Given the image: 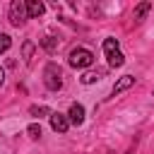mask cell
Returning <instances> with one entry per match:
<instances>
[{
    "instance_id": "cell-1",
    "label": "cell",
    "mask_w": 154,
    "mask_h": 154,
    "mask_svg": "<svg viewBox=\"0 0 154 154\" xmlns=\"http://www.w3.org/2000/svg\"><path fill=\"white\" fill-rule=\"evenodd\" d=\"M43 84H46L51 91H58V89L63 87V72H60V67H58L55 63H48V65L43 67Z\"/></svg>"
},
{
    "instance_id": "cell-2",
    "label": "cell",
    "mask_w": 154,
    "mask_h": 154,
    "mask_svg": "<svg viewBox=\"0 0 154 154\" xmlns=\"http://www.w3.org/2000/svg\"><path fill=\"white\" fill-rule=\"evenodd\" d=\"M103 53H106V60H108L111 67H120V65L125 63V58H123L116 38H106V41H103Z\"/></svg>"
},
{
    "instance_id": "cell-3",
    "label": "cell",
    "mask_w": 154,
    "mask_h": 154,
    "mask_svg": "<svg viewBox=\"0 0 154 154\" xmlns=\"http://www.w3.org/2000/svg\"><path fill=\"white\" fill-rule=\"evenodd\" d=\"M26 2H22V0H12L10 2V24L12 26H22L24 22H26Z\"/></svg>"
},
{
    "instance_id": "cell-4",
    "label": "cell",
    "mask_w": 154,
    "mask_h": 154,
    "mask_svg": "<svg viewBox=\"0 0 154 154\" xmlns=\"http://www.w3.org/2000/svg\"><path fill=\"white\" fill-rule=\"evenodd\" d=\"M67 60H70L72 67H89V65L94 63V55H91V51H87V48H75Z\"/></svg>"
},
{
    "instance_id": "cell-5",
    "label": "cell",
    "mask_w": 154,
    "mask_h": 154,
    "mask_svg": "<svg viewBox=\"0 0 154 154\" xmlns=\"http://www.w3.org/2000/svg\"><path fill=\"white\" fill-rule=\"evenodd\" d=\"M51 128L55 130V132H67V128H70V120H67V116H63V113H51Z\"/></svg>"
},
{
    "instance_id": "cell-6",
    "label": "cell",
    "mask_w": 154,
    "mask_h": 154,
    "mask_svg": "<svg viewBox=\"0 0 154 154\" xmlns=\"http://www.w3.org/2000/svg\"><path fill=\"white\" fill-rule=\"evenodd\" d=\"M67 120L75 123V125H82V123H84V108H82V103H72V106H70Z\"/></svg>"
},
{
    "instance_id": "cell-7",
    "label": "cell",
    "mask_w": 154,
    "mask_h": 154,
    "mask_svg": "<svg viewBox=\"0 0 154 154\" xmlns=\"http://www.w3.org/2000/svg\"><path fill=\"white\" fill-rule=\"evenodd\" d=\"M43 12H46V5H43V2H38V0H29V2H26V14H29V19H38Z\"/></svg>"
},
{
    "instance_id": "cell-8",
    "label": "cell",
    "mask_w": 154,
    "mask_h": 154,
    "mask_svg": "<svg viewBox=\"0 0 154 154\" xmlns=\"http://www.w3.org/2000/svg\"><path fill=\"white\" fill-rule=\"evenodd\" d=\"M135 84V77L132 75H125V77H120L118 82H116V87H113V96H118L120 91H125V89H130Z\"/></svg>"
},
{
    "instance_id": "cell-9",
    "label": "cell",
    "mask_w": 154,
    "mask_h": 154,
    "mask_svg": "<svg viewBox=\"0 0 154 154\" xmlns=\"http://www.w3.org/2000/svg\"><path fill=\"white\" fill-rule=\"evenodd\" d=\"M149 10H152V2H142V5H137V7H135V14H132V17H135V22H142V19H144V14H147Z\"/></svg>"
},
{
    "instance_id": "cell-10",
    "label": "cell",
    "mask_w": 154,
    "mask_h": 154,
    "mask_svg": "<svg viewBox=\"0 0 154 154\" xmlns=\"http://www.w3.org/2000/svg\"><path fill=\"white\" fill-rule=\"evenodd\" d=\"M79 79H82V84H91V82L101 79V72H99V70H96V72H84V75H82Z\"/></svg>"
},
{
    "instance_id": "cell-11",
    "label": "cell",
    "mask_w": 154,
    "mask_h": 154,
    "mask_svg": "<svg viewBox=\"0 0 154 154\" xmlns=\"http://www.w3.org/2000/svg\"><path fill=\"white\" fill-rule=\"evenodd\" d=\"M41 43H43V48H46V51H48V53H53V51H55V48H58V41H55V38H53V36H46V38H43V41H41Z\"/></svg>"
},
{
    "instance_id": "cell-12",
    "label": "cell",
    "mask_w": 154,
    "mask_h": 154,
    "mask_svg": "<svg viewBox=\"0 0 154 154\" xmlns=\"http://www.w3.org/2000/svg\"><path fill=\"white\" fill-rule=\"evenodd\" d=\"M29 113H31L34 118H41V116H48L51 111H48L46 106H31V108H29Z\"/></svg>"
},
{
    "instance_id": "cell-13",
    "label": "cell",
    "mask_w": 154,
    "mask_h": 154,
    "mask_svg": "<svg viewBox=\"0 0 154 154\" xmlns=\"http://www.w3.org/2000/svg\"><path fill=\"white\" fill-rule=\"evenodd\" d=\"M10 46H12V38H10L7 34H0V53H5Z\"/></svg>"
},
{
    "instance_id": "cell-14",
    "label": "cell",
    "mask_w": 154,
    "mask_h": 154,
    "mask_svg": "<svg viewBox=\"0 0 154 154\" xmlns=\"http://www.w3.org/2000/svg\"><path fill=\"white\" fill-rule=\"evenodd\" d=\"M26 132H29V137H41V125H36V123H31L29 128H26Z\"/></svg>"
},
{
    "instance_id": "cell-15",
    "label": "cell",
    "mask_w": 154,
    "mask_h": 154,
    "mask_svg": "<svg viewBox=\"0 0 154 154\" xmlns=\"http://www.w3.org/2000/svg\"><path fill=\"white\" fill-rule=\"evenodd\" d=\"M31 51H34V46H31V43H26V46H24V60H29Z\"/></svg>"
},
{
    "instance_id": "cell-16",
    "label": "cell",
    "mask_w": 154,
    "mask_h": 154,
    "mask_svg": "<svg viewBox=\"0 0 154 154\" xmlns=\"http://www.w3.org/2000/svg\"><path fill=\"white\" fill-rule=\"evenodd\" d=\"M2 82H5V70L0 67V84H2Z\"/></svg>"
},
{
    "instance_id": "cell-17",
    "label": "cell",
    "mask_w": 154,
    "mask_h": 154,
    "mask_svg": "<svg viewBox=\"0 0 154 154\" xmlns=\"http://www.w3.org/2000/svg\"><path fill=\"white\" fill-rule=\"evenodd\" d=\"M128 154H135V149H128Z\"/></svg>"
}]
</instances>
